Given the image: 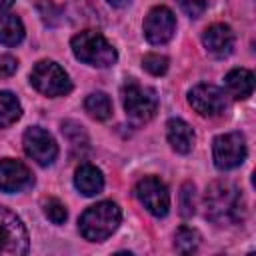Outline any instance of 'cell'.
<instances>
[{
  "label": "cell",
  "mask_w": 256,
  "mask_h": 256,
  "mask_svg": "<svg viewBox=\"0 0 256 256\" xmlns=\"http://www.w3.org/2000/svg\"><path fill=\"white\" fill-rule=\"evenodd\" d=\"M188 102L200 116H208V118L224 114L228 106L226 92L214 84H196L188 92Z\"/></svg>",
  "instance_id": "obj_9"
},
{
  "label": "cell",
  "mask_w": 256,
  "mask_h": 256,
  "mask_svg": "<svg viewBox=\"0 0 256 256\" xmlns=\"http://www.w3.org/2000/svg\"><path fill=\"white\" fill-rule=\"evenodd\" d=\"M12 4H14V0H0V12H6Z\"/></svg>",
  "instance_id": "obj_26"
},
{
  "label": "cell",
  "mask_w": 256,
  "mask_h": 256,
  "mask_svg": "<svg viewBox=\"0 0 256 256\" xmlns=\"http://www.w3.org/2000/svg\"><path fill=\"white\" fill-rule=\"evenodd\" d=\"M196 212V188L192 182H184L180 188V214L184 218Z\"/></svg>",
  "instance_id": "obj_21"
},
{
  "label": "cell",
  "mask_w": 256,
  "mask_h": 256,
  "mask_svg": "<svg viewBox=\"0 0 256 256\" xmlns=\"http://www.w3.org/2000/svg\"><path fill=\"white\" fill-rule=\"evenodd\" d=\"M176 30V18L170 8L154 6L144 18V36L150 44H166Z\"/></svg>",
  "instance_id": "obj_11"
},
{
  "label": "cell",
  "mask_w": 256,
  "mask_h": 256,
  "mask_svg": "<svg viewBox=\"0 0 256 256\" xmlns=\"http://www.w3.org/2000/svg\"><path fill=\"white\" fill-rule=\"evenodd\" d=\"M30 82L32 86L44 94V96H64L72 90V82L68 78V74L64 72V68L52 60H40L34 64L32 72H30Z\"/></svg>",
  "instance_id": "obj_5"
},
{
  "label": "cell",
  "mask_w": 256,
  "mask_h": 256,
  "mask_svg": "<svg viewBox=\"0 0 256 256\" xmlns=\"http://www.w3.org/2000/svg\"><path fill=\"white\" fill-rule=\"evenodd\" d=\"M74 56L90 66H98V68H108L116 62L118 54L114 50V46L96 30H84L80 34H76L70 42Z\"/></svg>",
  "instance_id": "obj_3"
},
{
  "label": "cell",
  "mask_w": 256,
  "mask_h": 256,
  "mask_svg": "<svg viewBox=\"0 0 256 256\" xmlns=\"http://www.w3.org/2000/svg\"><path fill=\"white\" fill-rule=\"evenodd\" d=\"M22 144H24V152L32 160H36L40 166H50L56 160V156H58V144H56V140L52 138L50 132H46L40 126L28 128L24 132Z\"/></svg>",
  "instance_id": "obj_10"
},
{
  "label": "cell",
  "mask_w": 256,
  "mask_h": 256,
  "mask_svg": "<svg viewBox=\"0 0 256 256\" xmlns=\"http://www.w3.org/2000/svg\"><path fill=\"white\" fill-rule=\"evenodd\" d=\"M178 6L190 16V18H198L204 10H206V0H176Z\"/></svg>",
  "instance_id": "obj_24"
},
{
  "label": "cell",
  "mask_w": 256,
  "mask_h": 256,
  "mask_svg": "<svg viewBox=\"0 0 256 256\" xmlns=\"http://www.w3.org/2000/svg\"><path fill=\"white\" fill-rule=\"evenodd\" d=\"M24 38V24L16 14L0 16V44L16 46Z\"/></svg>",
  "instance_id": "obj_17"
},
{
  "label": "cell",
  "mask_w": 256,
  "mask_h": 256,
  "mask_svg": "<svg viewBox=\"0 0 256 256\" xmlns=\"http://www.w3.org/2000/svg\"><path fill=\"white\" fill-rule=\"evenodd\" d=\"M74 186L84 196H96L104 188V176L94 164H80L74 172Z\"/></svg>",
  "instance_id": "obj_16"
},
{
  "label": "cell",
  "mask_w": 256,
  "mask_h": 256,
  "mask_svg": "<svg viewBox=\"0 0 256 256\" xmlns=\"http://www.w3.org/2000/svg\"><path fill=\"white\" fill-rule=\"evenodd\" d=\"M166 136L170 146L180 154H188L194 148V140H196L194 130L182 118H170L166 122Z\"/></svg>",
  "instance_id": "obj_14"
},
{
  "label": "cell",
  "mask_w": 256,
  "mask_h": 256,
  "mask_svg": "<svg viewBox=\"0 0 256 256\" xmlns=\"http://www.w3.org/2000/svg\"><path fill=\"white\" fill-rule=\"evenodd\" d=\"M204 48L214 56H226L232 52L234 46V32L228 24H210L202 34Z\"/></svg>",
  "instance_id": "obj_13"
},
{
  "label": "cell",
  "mask_w": 256,
  "mask_h": 256,
  "mask_svg": "<svg viewBox=\"0 0 256 256\" xmlns=\"http://www.w3.org/2000/svg\"><path fill=\"white\" fill-rule=\"evenodd\" d=\"M226 96H232L234 100H246L254 92V74L246 68H234L224 78Z\"/></svg>",
  "instance_id": "obj_15"
},
{
  "label": "cell",
  "mask_w": 256,
  "mask_h": 256,
  "mask_svg": "<svg viewBox=\"0 0 256 256\" xmlns=\"http://www.w3.org/2000/svg\"><path fill=\"white\" fill-rule=\"evenodd\" d=\"M122 104L130 120L142 124L154 118L158 110V96L152 88L142 86L134 80H128L122 86Z\"/></svg>",
  "instance_id": "obj_4"
},
{
  "label": "cell",
  "mask_w": 256,
  "mask_h": 256,
  "mask_svg": "<svg viewBox=\"0 0 256 256\" xmlns=\"http://www.w3.org/2000/svg\"><path fill=\"white\" fill-rule=\"evenodd\" d=\"M20 116H22V106L18 98L8 90H0V128L12 126Z\"/></svg>",
  "instance_id": "obj_18"
},
{
  "label": "cell",
  "mask_w": 256,
  "mask_h": 256,
  "mask_svg": "<svg viewBox=\"0 0 256 256\" xmlns=\"http://www.w3.org/2000/svg\"><path fill=\"white\" fill-rule=\"evenodd\" d=\"M120 218H122V212L118 204L112 200H102L84 210V214L78 220V228L86 240L102 242L116 232Z\"/></svg>",
  "instance_id": "obj_2"
},
{
  "label": "cell",
  "mask_w": 256,
  "mask_h": 256,
  "mask_svg": "<svg viewBox=\"0 0 256 256\" xmlns=\"http://www.w3.org/2000/svg\"><path fill=\"white\" fill-rule=\"evenodd\" d=\"M108 2H110L112 6H122V4H126L128 0H108Z\"/></svg>",
  "instance_id": "obj_27"
},
{
  "label": "cell",
  "mask_w": 256,
  "mask_h": 256,
  "mask_svg": "<svg viewBox=\"0 0 256 256\" xmlns=\"http://www.w3.org/2000/svg\"><path fill=\"white\" fill-rule=\"evenodd\" d=\"M34 184L32 172L18 160H0V190L2 192H22Z\"/></svg>",
  "instance_id": "obj_12"
},
{
  "label": "cell",
  "mask_w": 256,
  "mask_h": 256,
  "mask_svg": "<svg viewBox=\"0 0 256 256\" xmlns=\"http://www.w3.org/2000/svg\"><path fill=\"white\" fill-rule=\"evenodd\" d=\"M136 198L140 200V204L152 214V216H166L170 210V194L166 184L156 178V176H144L142 180H138L136 188Z\"/></svg>",
  "instance_id": "obj_8"
},
{
  "label": "cell",
  "mask_w": 256,
  "mask_h": 256,
  "mask_svg": "<svg viewBox=\"0 0 256 256\" xmlns=\"http://www.w3.org/2000/svg\"><path fill=\"white\" fill-rule=\"evenodd\" d=\"M198 244H200V234L196 230H192L188 226H180L176 230V234H174V248H176V252L190 254V252H194L198 248Z\"/></svg>",
  "instance_id": "obj_20"
},
{
  "label": "cell",
  "mask_w": 256,
  "mask_h": 256,
  "mask_svg": "<svg viewBox=\"0 0 256 256\" xmlns=\"http://www.w3.org/2000/svg\"><path fill=\"white\" fill-rule=\"evenodd\" d=\"M28 232L22 220L0 206V256H22L28 252Z\"/></svg>",
  "instance_id": "obj_6"
},
{
  "label": "cell",
  "mask_w": 256,
  "mask_h": 256,
  "mask_svg": "<svg viewBox=\"0 0 256 256\" xmlns=\"http://www.w3.org/2000/svg\"><path fill=\"white\" fill-rule=\"evenodd\" d=\"M84 110L96 120H108L112 114V102L104 92H92L84 100Z\"/></svg>",
  "instance_id": "obj_19"
},
{
  "label": "cell",
  "mask_w": 256,
  "mask_h": 256,
  "mask_svg": "<svg viewBox=\"0 0 256 256\" xmlns=\"http://www.w3.org/2000/svg\"><path fill=\"white\" fill-rule=\"evenodd\" d=\"M44 214H46V218H48L52 224H64L66 218H68L66 206H64L58 198H48V200H44Z\"/></svg>",
  "instance_id": "obj_22"
},
{
  "label": "cell",
  "mask_w": 256,
  "mask_h": 256,
  "mask_svg": "<svg viewBox=\"0 0 256 256\" xmlns=\"http://www.w3.org/2000/svg\"><path fill=\"white\" fill-rule=\"evenodd\" d=\"M16 68H18V62H16L14 56H10V54H0V78L12 76V74L16 72Z\"/></svg>",
  "instance_id": "obj_25"
},
{
  "label": "cell",
  "mask_w": 256,
  "mask_h": 256,
  "mask_svg": "<svg viewBox=\"0 0 256 256\" xmlns=\"http://www.w3.org/2000/svg\"><path fill=\"white\" fill-rule=\"evenodd\" d=\"M244 214V200L242 194L230 182H214L206 190V216L224 226L240 222Z\"/></svg>",
  "instance_id": "obj_1"
},
{
  "label": "cell",
  "mask_w": 256,
  "mask_h": 256,
  "mask_svg": "<svg viewBox=\"0 0 256 256\" xmlns=\"http://www.w3.org/2000/svg\"><path fill=\"white\" fill-rule=\"evenodd\" d=\"M214 164L220 170L238 168L246 160V140L240 132H228L214 138L212 144Z\"/></svg>",
  "instance_id": "obj_7"
},
{
  "label": "cell",
  "mask_w": 256,
  "mask_h": 256,
  "mask_svg": "<svg viewBox=\"0 0 256 256\" xmlns=\"http://www.w3.org/2000/svg\"><path fill=\"white\" fill-rule=\"evenodd\" d=\"M142 66L152 76H162L168 70V58L166 56H160V54H146L142 58Z\"/></svg>",
  "instance_id": "obj_23"
}]
</instances>
